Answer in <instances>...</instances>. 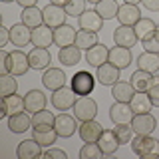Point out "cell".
Returning <instances> with one entry per match:
<instances>
[{
    "label": "cell",
    "instance_id": "1",
    "mask_svg": "<svg viewBox=\"0 0 159 159\" xmlns=\"http://www.w3.org/2000/svg\"><path fill=\"white\" fill-rule=\"evenodd\" d=\"M131 151L141 159H159V139L151 135H133Z\"/></svg>",
    "mask_w": 159,
    "mask_h": 159
},
{
    "label": "cell",
    "instance_id": "2",
    "mask_svg": "<svg viewBox=\"0 0 159 159\" xmlns=\"http://www.w3.org/2000/svg\"><path fill=\"white\" fill-rule=\"evenodd\" d=\"M70 88L76 92V96H92L93 88H96V76L88 70H80L70 80Z\"/></svg>",
    "mask_w": 159,
    "mask_h": 159
},
{
    "label": "cell",
    "instance_id": "3",
    "mask_svg": "<svg viewBox=\"0 0 159 159\" xmlns=\"http://www.w3.org/2000/svg\"><path fill=\"white\" fill-rule=\"evenodd\" d=\"M74 116L80 121H88V119H96L98 116V103L89 96H80L74 103Z\"/></svg>",
    "mask_w": 159,
    "mask_h": 159
},
{
    "label": "cell",
    "instance_id": "4",
    "mask_svg": "<svg viewBox=\"0 0 159 159\" xmlns=\"http://www.w3.org/2000/svg\"><path fill=\"white\" fill-rule=\"evenodd\" d=\"M76 92H74L70 86H64V88H60L56 89V92L52 93V106L58 109V111H68V109H72L74 107V103H76Z\"/></svg>",
    "mask_w": 159,
    "mask_h": 159
},
{
    "label": "cell",
    "instance_id": "5",
    "mask_svg": "<svg viewBox=\"0 0 159 159\" xmlns=\"http://www.w3.org/2000/svg\"><path fill=\"white\" fill-rule=\"evenodd\" d=\"M44 12V24L50 28H60L66 24V18H68V12L64 6H58V4H46V6L42 8Z\"/></svg>",
    "mask_w": 159,
    "mask_h": 159
},
{
    "label": "cell",
    "instance_id": "6",
    "mask_svg": "<svg viewBox=\"0 0 159 159\" xmlns=\"http://www.w3.org/2000/svg\"><path fill=\"white\" fill-rule=\"evenodd\" d=\"M155 125H157V121L149 111L135 113L133 119H131V127H133V133H135V135H151Z\"/></svg>",
    "mask_w": 159,
    "mask_h": 159
},
{
    "label": "cell",
    "instance_id": "7",
    "mask_svg": "<svg viewBox=\"0 0 159 159\" xmlns=\"http://www.w3.org/2000/svg\"><path fill=\"white\" fill-rule=\"evenodd\" d=\"M66 74H64V70L60 68H46V72H44L42 76V84L44 88L50 89V92H56V89L64 88L66 86Z\"/></svg>",
    "mask_w": 159,
    "mask_h": 159
},
{
    "label": "cell",
    "instance_id": "8",
    "mask_svg": "<svg viewBox=\"0 0 159 159\" xmlns=\"http://www.w3.org/2000/svg\"><path fill=\"white\" fill-rule=\"evenodd\" d=\"M117 20L119 24L123 26H135V24L141 20V10H139L137 4H119V10H117Z\"/></svg>",
    "mask_w": 159,
    "mask_h": 159
},
{
    "label": "cell",
    "instance_id": "9",
    "mask_svg": "<svg viewBox=\"0 0 159 159\" xmlns=\"http://www.w3.org/2000/svg\"><path fill=\"white\" fill-rule=\"evenodd\" d=\"M54 129L58 131L60 137H72L76 133V116H70V113L62 111L60 116H56V121H54Z\"/></svg>",
    "mask_w": 159,
    "mask_h": 159
},
{
    "label": "cell",
    "instance_id": "10",
    "mask_svg": "<svg viewBox=\"0 0 159 159\" xmlns=\"http://www.w3.org/2000/svg\"><path fill=\"white\" fill-rule=\"evenodd\" d=\"M133 109L129 106L127 102H116L111 107H109V119H111L113 123H131L133 119Z\"/></svg>",
    "mask_w": 159,
    "mask_h": 159
},
{
    "label": "cell",
    "instance_id": "11",
    "mask_svg": "<svg viewBox=\"0 0 159 159\" xmlns=\"http://www.w3.org/2000/svg\"><path fill=\"white\" fill-rule=\"evenodd\" d=\"M137 34L133 26H123V24H119V26L113 30V42H116V46H123V48H133L137 42Z\"/></svg>",
    "mask_w": 159,
    "mask_h": 159
},
{
    "label": "cell",
    "instance_id": "12",
    "mask_svg": "<svg viewBox=\"0 0 159 159\" xmlns=\"http://www.w3.org/2000/svg\"><path fill=\"white\" fill-rule=\"evenodd\" d=\"M80 137L84 143H98L99 135H102L103 127L99 125L96 119H88V121H80Z\"/></svg>",
    "mask_w": 159,
    "mask_h": 159
},
{
    "label": "cell",
    "instance_id": "13",
    "mask_svg": "<svg viewBox=\"0 0 159 159\" xmlns=\"http://www.w3.org/2000/svg\"><path fill=\"white\" fill-rule=\"evenodd\" d=\"M32 68L30 66V58L26 52H22V50H14V52H10V74H14V76H24V74L28 72V70Z\"/></svg>",
    "mask_w": 159,
    "mask_h": 159
},
{
    "label": "cell",
    "instance_id": "14",
    "mask_svg": "<svg viewBox=\"0 0 159 159\" xmlns=\"http://www.w3.org/2000/svg\"><path fill=\"white\" fill-rule=\"evenodd\" d=\"M10 42L14 44L16 48H24L32 42V28H28L26 24H14L10 28Z\"/></svg>",
    "mask_w": 159,
    "mask_h": 159
},
{
    "label": "cell",
    "instance_id": "15",
    "mask_svg": "<svg viewBox=\"0 0 159 159\" xmlns=\"http://www.w3.org/2000/svg\"><path fill=\"white\" fill-rule=\"evenodd\" d=\"M98 145L103 151V157H109V155H113V153L117 151V147L121 145V143H119V139H117L113 129H103L99 139H98Z\"/></svg>",
    "mask_w": 159,
    "mask_h": 159
},
{
    "label": "cell",
    "instance_id": "16",
    "mask_svg": "<svg viewBox=\"0 0 159 159\" xmlns=\"http://www.w3.org/2000/svg\"><path fill=\"white\" fill-rule=\"evenodd\" d=\"M119 72H121V70L116 68L111 62H106L96 70V78L103 86H113L116 82H119Z\"/></svg>",
    "mask_w": 159,
    "mask_h": 159
},
{
    "label": "cell",
    "instance_id": "17",
    "mask_svg": "<svg viewBox=\"0 0 159 159\" xmlns=\"http://www.w3.org/2000/svg\"><path fill=\"white\" fill-rule=\"evenodd\" d=\"M20 111H26V103H24L22 96L12 93V96H8V98H2V111H0L2 117L14 116V113H20Z\"/></svg>",
    "mask_w": 159,
    "mask_h": 159
},
{
    "label": "cell",
    "instance_id": "18",
    "mask_svg": "<svg viewBox=\"0 0 159 159\" xmlns=\"http://www.w3.org/2000/svg\"><path fill=\"white\" fill-rule=\"evenodd\" d=\"M18 157L20 159H36V157H42L44 151H42V145L36 141V139H24V141L18 143V149H16Z\"/></svg>",
    "mask_w": 159,
    "mask_h": 159
},
{
    "label": "cell",
    "instance_id": "19",
    "mask_svg": "<svg viewBox=\"0 0 159 159\" xmlns=\"http://www.w3.org/2000/svg\"><path fill=\"white\" fill-rule=\"evenodd\" d=\"M32 44L36 48H50L54 44V28L46 26V24L34 28L32 30Z\"/></svg>",
    "mask_w": 159,
    "mask_h": 159
},
{
    "label": "cell",
    "instance_id": "20",
    "mask_svg": "<svg viewBox=\"0 0 159 159\" xmlns=\"http://www.w3.org/2000/svg\"><path fill=\"white\" fill-rule=\"evenodd\" d=\"M86 60H88L89 66L99 68L102 64H106L107 60H109V48L98 42L96 46H92L89 50H86Z\"/></svg>",
    "mask_w": 159,
    "mask_h": 159
},
{
    "label": "cell",
    "instance_id": "21",
    "mask_svg": "<svg viewBox=\"0 0 159 159\" xmlns=\"http://www.w3.org/2000/svg\"><path fill=\"white\" fill-rule=\"evenodd\" d=\"M80 22V28L82 30H88V32H99L103 26V18L99 16V14L96 12V10H86V12L82 14V16L78 18Z\"/></svg>",
    "mask_w": 159,
    "mask_h": 159
},
{
    "label": "cell",
    "instance_id": "22",
    "mask_svg": "<svg viewBox=\"0 0 159 159\" xmlns=\"http://www.w3.org/2000/svg\"><path fill=\"white\" fill-rule=\"evenodd\" d=\"M131 50L129 48H123V46H116L109 50V60L107 62H111L116 68L119 70H125L127 66H131Z\"/></svg>",
    "mask_w": 159,
    "mask_h": 159
},
{
    "label": "cell",
    "instance_id": "23",
    "mask_svg": "<svg viewBox=\"0 0 159 159\" xmlns=\"http://www.w3.org/2000/svg\"><path fill=\"white\" fill-rule=\"evenodd\" d=\"M28 58H30V66L34 70H46V68H50V62H52V56H50L48 48H36L34 46L28 52Z\"/></svg>",
    "mask_w": 159,
    "mask_h": 159
},
{
    "label": "cell",
    "instance_id": "24",
    "mask_svg": "<svg viewBox=\"0 0 159 159\" xmlns=\"http://www.w3.org/2000/svg\"><path fill=\"white\" fill-rule=\"evenodd\" d=\"M76 34L78 32L70 26V24H64V26L54 30V44H56L58 48L72 46V44H76Z\"/></svg>",
    "mask_w": 159,
    "mask_h": 159
},
{
    "label": "cell",
    "instance_id": "25",
    "mask_svg": "<svg viewBox=\"0 0 159 159\" xmlns=\"http://www.w3.org/2000/svg\"><path fill=\"white\" fill-rule=\"evenodd\" d=\"M24 103H26V111L30 113L42 111V109H46V96L40 89H30L24 96Z\"/></svg>",
    "mask_w": 159,
    "mask_h": 159
},
{
    "label": "cell",
    "instance_id": "26",
    "mask_svg": "<svg viewBox=\"0 0 159 159\" xmlns=\"http://www.w3.org/2000/svg\"><path fill=\"white\" fill-rule=\"evenodd\" d=\"M30 127H32V117H30L26 111L8 116V129L12 133H24V131H28Z\"/></svg>",
    "mask_w": 159,
    "mask_h": 159
},
{
    "label": "cell",
    "instance_id": "27",
    "mask_svg": "<svg viewBox=\"0 0 159 159\" xmlns=\"http://www.w3.org/2000/svg\"><path fill=\"white\" fill-rule=\"evenodd\" d=\"M58 60H60V64H64L66 68H72V66H76V64H80V60H82V50H80L76 44L60 48Z\"/></svg>",
    "mask_w": 159,
    "mask_h": 159
},
{
    "label": "cell",
    "instance_id": "28",
    "mask_svg": "<svg viewBox=\"0 0 159 159\" xmlns=\"http://www.w3.org/2000/svg\"><path fill=\"white\" fill-rule=\"evenodd\" d=\"M111 96L116 102H131V98L135 96V88L131 86V82H116L111 86Z\"/></svg>",
    "mask_w": 159,
    "mask_h": 159
},
{
    "label": "cell",
    "instance_id": "29",
    "mask_svg": "<svg viewBox=\"0 0 159 159\" xmlns=\"http://www.w3.org/2000/svg\"><path fill=\"white\" fill-rule=\"evenodd\" d=\"M20 18H22V24H26V26L32 28V30L44 24V12H42L38 6L22 8V14H20Z\"/></svg>",
    "mask_w": 159,
    "mask_h": 159
},
{
    "label": "cell",
    "instance_id": "30",
    "mask_svg": "<svg viewBox=\"0 0 159 159\" xmlns=\"http://www.w3.org/2000/svg\"><path fill=\"white\" fill-rule=\"evenodd\" d=\"M129 106H131L133 113H145V111H151L153 102H151V98H149L147 92H135V96L131 98Z\"/></svg>",
    "mask_w": 159,
    "mask_h": 159
},
{
    "label": "cell",
    "instance_id": "31",
    "mask_svg": "<svg viewBox=\"0 0 159 159\" xmlns=\"http://www.w3.org/2000/svg\"><path fill=\"white\" fill-rule=\"evenodd\" d=\"M133 30H135V34H137V38L141 40H149V38H153L155 36V32H157V24L153 22L151 18H141L139 22L133 26Z\"/></svg>",
    "mask_w": 159,
    "mask_h": 159
},
{
    "label": "cell",
    "instance_id": "32",
    "mask_svg": "<svg viewBox=\"0 0 159 159\" xmlns=\"http://www.w3.org/2000/svg\"><path fill=\"white\" fill-rule=\"evenodd\" d=\"M137 66H139V70H143V72L157 74L159 72V54L143 52L141 56L137 58Z\"/></svg>",
    "mask_w": 159,
    "mask_h": 159
},
{
    "label": "cell",
    "instance_id": "33",
    "mask_svg": "<svg viewBox=\"0 0 159 159\" xmlns=\"http://www.w3.org/2000/svg\"><path fill=\"white\" fill-rule=\"evenodd\" d=\"M32 137L36 139L42 147H52L60 135L54 127H46V129H32Z\"/></svg>",
    "mask_w": 159,
    "mask_h": 159
},
{
    "label": "cell",
    "instance_id": "34",
    "mask_svg": "<svg viewBox=\"0 0 159 159\" xmlns=\"http://www.w3.org/2000/svg\"><path fill=\"white\" fill-rule=\"evenodd\" d=\"M54 121H56V116L48 109H42V111L32 113V129H46V127H54Z\"/></svg>",
    "mask_w": 159,
    "mask_h": 159
},
{
    "label": "cell",
    "instance_id": "35",
    "mask_svg": "<svg viewBox=\"0 0 159 159\" xmlns=\"http://www.w3.org/2000/svg\"><path fill=\"white\" fill-rule=\"evenodd\" d=\"M93 10H96L103 20H111V18H117L119 4L116 2V0H99Z\"/></svg>",
    "mask_w": 159,
    "mask_h": 159
},
{
    "label": "cell",
    "instance_id": "36",
    "mask_svg": "<svg viewBox=\"0 0 159 159\" xmlns=\"http://www.w3.org/2000/svg\"><path fill=\"white\" fill-rule=\"evenodd\" d=\"M153 82V74L143 72V70H135L131 74V86L135 88V92H147L149 86Z\"/></svg>",
    "mask_w": 159,
    "mask_h": 159
},
{
    "label": "cell",
    "instance_id": "37",
    "mask_svg": "<svg viewBox=\"0 0 159 159\" xmlns=\"http://www.w3.org/2000/svg\"><path fill=\"white\" fill-rule=\"evenodd\" d=\"M18 92V82H16V76L14 74H2L0 76V96L2 98H8L12 93Z\"/></svg>",
    "mask_w": 159,
    "mask_h": 159
},
{
    "label": "cell",
    "instance_id": "38",
    "mask_svg": "<svg viewBox=\"0 0 159 159\" xmlns=\"http://www.w3.org/2000/svg\"><path fill=\"white\" fill-rule=\"evenodd\" d=\"M96 44H98V34L96 32H88V30L80 28V32L76 34V46L80 50H89L92 46H96Z\"/></svg>",
    "mask_w": 159,
    "mask_h": 159
},
{
    "label": "cell",
    "instance_id": "39",
    "mask_svg": "<svg viewBox=\"0 0 159 159\" xmlns=\"http://www.w3.org/2000/svg\"><path fill=\"white\" fill-rule=\"evenodd\" d=\"M113 131H116V135L119 139V143L121 145H127V143H131V139H133V127H131V123H117L116 127H113Z\"/></svg>",
    "mask_w": 159,
    "mask_h": 159
},
{
    "label": "cell",
    "instance_id": "40",
    "mask_svg": "<svg viewBox=\"0 0 159 159\" xmlns=\"http://www.w3.org/2000/svg\"><path fill=\"white\" fill-rule=\"evenodd\" d=\"M80 157L82 159H102L103 151L99 149L98 143H86V145L80 149Z\"/></svg>",
    "mask_w": 159,
    "mask_h": 159
},
{
    "label": "cell",
    "instance_id": "41",
    "mask_svg": "<svg viewBox=\"0 0 159 159\" xmlns=\"http://www.w3.org/2000/svg\"><path fill=\"white\" fill-rule=\"evenodd\" d=\"M86 2H88V0H68L64 8H66L68 16H76V18H80L84 12H86Z\"/></svg>",
    "mask_w": 159,
    "mask_h": 159
},
{
    "label": "cell",
    "instance_id": "42",
    "mask_svg": "<svg viewBox=\"0 0 159 159\" xmlns=\"http://www.w3.org/2000/svg\"><path fill=\"white\" fill-rule=\"evenodd\" d=\"M147 93H149V98H151L153 106L159 107V74H153V82H151V86H149Z\"/></svg>",
    "mask_w": 159,
    "mask_h": 159
},
{
    "label": "cell",
    "instance_id": "43",
    "mask_svg": "<svg viewBox=\"0 0 159 159\" xmlns=\"http://www.w3.org/2000/svg\"><path fill=\"white\" fill-rule=\"evenodd\" d=\"M46 159H68V153L64 151V149H54V147H46V151H44V155Z\"/></svg>",
    "mask_w": 159,
    "mask_h": 159
},
{
    "label": "cell",
    "instance_id": "44",
    "mask_svg": "<svg viewBox=\"0 0 159 159\" xmlns=\"http://www.w3.org/2000/svg\"><path fill=\"white\" fill-rule=\"evenodd\" d=\"M143 52H153V54H159V40L153 36L149 40H143Z\"/></svg>",
    "mask_w": 159,
    "mask_h": 159
},
{
    "label": "cell",
    "instance_id": "45",
    "mask_svg": "<svg viewBox=\"0 0 159 159\" xmlns=\"http://www.w3.org/2000/svg\"><path fill=\"white\" fill-rule=\"evenodd\" d=\"M8 42H10V30L0 24V48H4Z\"/></svg>",
    "mask_w": 159,
    "mask_h": 159
},
{
    "label": "cell",
    "instance_id": "46",
    "mask_svg": "<svg viewBox=\"0 0 159 159\" xmlns=\"http://www.w3.org/2000/svg\"><path fill=\"white\" fill-rule=\"evenodd\" d=\"M141 4L151 12H159V0H141Z\"/></svg>",
    "mask_w": 159,
    "mask_h": 159
},
{
    "label": "cell",
    "instance_id": "47",
    "mask_svg": "<svg viewBox=\"0 0 159 159\" xmlns=\"http://www.w3.org/2000/svg\"><path fill=\"white\" fill-rule=\"evenodd\" d=\"M16 2H18L22 8H30V6H36L38 0H16Z\"/></svg>",
    "mask_w": 159,
    "mask_h": 159
},
{
    "label": "cell",
    "instance_id": "48",
    "mask_svg": "<svg viewBox=\"0 0 159 159\" xmlns=\"http://www.w3.org/2000/svg\"><path fill=\"white\" fill-rule=\"evenodd\" d=\"M68 0H50V4H58V6H66Z\"/></svg>",
    "mask_w": 159,
    "mask_h": 159
},
{
    "label": "cell",
    "instance_id": "49",
    "mask_svg": "<svg viewBox=\"0 0 159 159\" xmlns=\"http://www.w3.org/2000/svg\"><path fill=\"white\" fill-rule=\"evenodd\" d=\"M125 2H127V4H139L141 0H125Z\"/></svg>",
    "mask_w": 159,
    "mask_h": 159
},
{
    "label": "cell",
    "instance_id": "50",
    "mask_svg": "<svg viewBox=\"0 0 159 159\" xmlns=\"http://www.w3.org/2000/svg\"><path fill=\"white\" fill-rule=\"evenodd\" d=\"M88 2H92V4H93V6H96V4L99 2V0H88Z\"/></svg>",
    "mask_w": 159,
    "mask_h": 159
},
{
    "label": "cell",
    "instance_id": "51",
    "mask_svg": "<svg viewBox=\"0 0 159 159\" xmlns=\"http://www.w3.org/2000/svg\"><path fill=\"white\" fill-rule=\"evenodd\" d=\"M155 38L159 40V26H157V32H155Z\"/></svg>",
    "mask_w": 159,
    "mask_h": 159
},
{
    "label": "cell",
    "instance_id": "52",
    "mask_svg": "<svg viewBox=\"0 0 159 159\" xmlns=\"http://www.w3.org/2000/svg\"><path fill=\"white\" fill-rule=\"evenodd\" d=\"M2 2H14V0H2Z\"/></svg>",
    "mask_w": 159,
    "mask_h": 159
}]
</instances>
